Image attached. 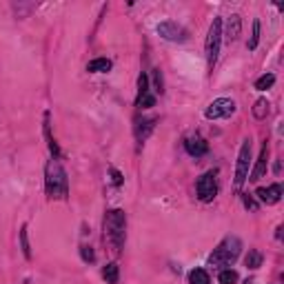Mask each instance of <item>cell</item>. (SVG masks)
<instances>
[{"mask_svg": "<svg viewBox=\"0 0 284 284\" xmlns=\"http://www.w3.org/2000/svg\"><path fill=\"white\" fill-rule=\"evenodd\" d=\"M156 29L164 40H169V43H184V40L189 38L187 29H184L182 25L173 23V20H164V23H160Z\"/></svg>", "mask_w": 284, "mask_h": 284, "instance_id": "cell-8", "label": "cell"}, {"mask_svg": "<svg viewBox=\"0 0 284 284\" xmlns=\"http://www.w3.org/2000/svg\"><path fill=\"white\" fill-rule=\"evenodd\" d=\"M273 85H275V76L273 74H264L262 78L255 80V89L257 91H266V89H271Z\"/></svg>", "mask_w": 284, "mask_h": 284, "instance_id": "cell-21", "label": "cell"}, {"mask_svg": "<svg viewBox=\"0 0 284 284\" xmlns=\"http://www.w3.org/2000/svg\"><path fill=\"white\" fill-rule=\"evenodd\" d=\"M45 189L51 200H67L69 195V178L58 160H49L45 169Z\"/></svg>", "mask_w": 284, "mask_h": 284, "instance_id": "cell-1", "label": "cell"}, {"mask_svg": "<svg viewBox=\"0 0 284 284\" xmlns=\"http://www.w3.org/2000/svg\"><path fill=\"white\" fill-rule=\"evenodd\" d=\"M80 255H82V260H85V262H94V260H96V255H94V251H91V246H80Z\"/></svg>", "mask_w": 284, "mask_h": 284, "instance_id": "cell-26", "label": "cell"}, {"mask_svg": "<svg viewBox=\"0 0 284 284\" xmlns=\"http://www.w3.org/2000/svg\"><path fill=\"white\" fill-rule=\"evenodd\" d=\"M260 43V20H253V29H251V38H249V49L253 51Z\"/></svg>", "mask_w": 284, "mask_h": 284, "instance_id": "cell-23", "label": "cell"}, {"mask_svg": "<svg viewBox=\"0 0 284 284\" xmlns=\"http://www.w3.org/2000/svg\"><path fill=\"white\" fill-rule=\"evenodd\" d=\"M218 171H206L198 178V184H195V191H198V198L202 202H211V200L218 195Z\"/></svg>", "mask_w": 284, "mask_h": 284, "instance_id": "cell-7", "label": "cell"}, {"mask_svg": "<svg viewBox=\"0 0 284 284\" xmlns=\"http://www.w3.org/2000/svg\"><path fill=\"white\" fill-rule=\"evenodd\" d=\"M189 284H211L209 273H206L204 268H193V271L189 273Z\"/></svg>", "mask_w": 284, "mask_h": 284, "instance_id": "cell-20", "label": "cell"}, {"mask_svg": "<svg viewBox=\"0 0 284 284\" xmlns=\"http://www.w3.org/2000/svg\"><path fill=\"white\" fill-rule=\"evenodd\" d=\"M136 107H140V109H151V107H156V96L151 94V87H149V76L147 74H140V78H138Z\"/></svg>", "mask_w": 284, "mask_h": 284, "instance_id": "cell-9", "label": "cell"}, {"mask_svg": "<svg viewBox=\"0 0 284 284\" xmlns=\"http://www.w3.org/2000/svg\"><path fill=\"white\" fill-rule=\"evenodd\" d=\"M111 180H113V184H116V187H120V184H122V175H120V171L111 169Z\"/></svg>", "mask_w": 284, "mask_h": 284, "instance_id": "cell-28", "label": "cell"}, {"mask_svg": "<svg viewBox=\"0 0 284 284\" xmlns=\"http://www.w3.org/2000/svg\"><path fill=\"white\" fill-rule=\"evenodd\" d=\"M242 251V242L235 235H226L224 240L218 244V249H213V253L209 255V264L213 266H229L240 257Z\"/></svg>", "mask_w": 284, "mask_h": 284, "instance_id": "cell-3", "label": "cell"}, {"mask_svg": "<svg viewBox=\"0 0 284 284\" xmlns=\"http://www.w3.org/2000/svg\"><path fill=\"white\" fill-rule=\"evenodd\" d=\"M127 237V213L122 209H109L105 215V240L111 244V249L120 253Z\"/></svg>", "mask_w": 284, "mask_h": 284, "instance_id": "cell-2", "label": "cell"}, {"mask_svg": "<svg viewBox=\"0 0 284 284\" xmlns=\"http://www.w3.org/2000/svg\"><path fill=\"white\" fill-rule=\"evenodd\" d=\"M249 169H251V140L246 138L240 147V153H237V164H235V180L233 187L235 191H240L244 187V182L249 180Z\"/></svg>", "mask_w": 284, "mask_h": 284, "instance_id": "cell-5", "label": "cell"}, {"mask_svg": "<svg viewBox=\"0 0 284 284\" xmlns=\"http://www.w3.org/2000/svg\"><path fill=\"white\" fill-rule=\"evenodd\" d=\"M268 100L266 98H260V100H255V105H253V116L257 118V120H264V118L268 116Z\"/></svg>", "mask_w": 284, "mask_h": 284, "instance_id": "cell-19", "label": "cell"}, {"mask_svg": "<svg viewBox=\"0 0 284 284\" xmlns=\"http://www.w3.org/2000/svg\"><path fill=\"white\" fill-rule=\"evenodd\" d=\"M220 284H235L237 282V273L233 271V268H224V271L218 275Z\"/></svg>", "mask_w": 284, "mask_h": 284, "instance_id": "cell-24", "label": "cell"}, {"mask_svg": "<svg viewBox=\"0 0 284 284\" xmlns=\"http://www.w3.org/2000/svg\"><path fill=\"white\" fill-rule=\"evenodd\" d=\"M109 69H111V60H107V58H96L87 65V71H91V74H105Z\"/></svg>", "mask_w": 284, "mask_h": 284, "instance_id": "cell-17", "label": "cell"}, {"mask_svg": "<svg viewBox=\"0 0 284 284\" xmlns=\"http://www.w3.org/2000/svg\"><path fill=\"white\" fill-rule=\"evenodd\" d=\"M153 127H156V118H136V127H133V131H136V140L144 142L149 136H151Z\"/></svg>", "mask_w": 284, "mask_h": 284, "instance_id": "cell-12", "label": "cell"}, {"mask_svg": "<svg viewBox=\"0 0 284 284\" xmlns=\"http://www.w3.org/2000/svg\"><path fill=\"white\" fill-rule=\"evenodd\" d=\"M255 195L260 198V202H264V204H275V202H280V198H282V187H280V184L260 187V189L255 191Z\"/></svg>", "mask_w": 284, "mask_h": 284, "instance_id": "cell-11", "label": "cell"}, {"mask_svg": "<svg viewBox=\"0 0 284 284\" xmlns=\"http://www.w3.org/2000/svg\"><path fill=\"white\" fill-rule=\"evenodd\" d=\"M235 109L237 107L231 98H215V100L204 109V118L206 120H222V118L233 116Z\"/></svg>", "mask_w": 284, "mask_h": 284, "instance_id": "cell-6", "label": "cell"}, {"mask_svg": "<svg viewBox=\"0 0 284 284\" xmlns=\"http://www.w3.org/2000/svg\"><path fill=\"white\" fill-rule=\"evenodd\" d=\"M244 206H246V209H251V211H255V209H257V204H255V200H253V198H251V195H249V193H246V195H244Z\"/></svg>", "mask_w": 284, "mask_h": 284, "instance_id": "cell-27", "label": "cell"}, {"mask_svg": "<svg viewBox=\"0 0 284 284\" xmlns=\"http://www.w3.org/2000/svg\"><path fill=\"white\" fill-rule=\"evenodd\" d=\"M222 36H224L222 34V18H213L209 27V36H206V67H209V71H213L215 63H218Z\"/></svg>", "mask_w": 284, "mask_h": 284, "instance_id": "cell-4", "label": "cell"}, {"mask_svg": "<svg viewBox=\"0 0 284 284\" xmlns=\"http://www.w3.org/2000/svg\"><path fill=\"white\" fill-rule=\"evenodd\" d=\"M266 164H268V144L264 142V144H262L260 158H257V162H255V169H253L251 175H249V180H251V182H257V180H260L262 175L266 173Z\"/></svg>", "mask_w": 284, "mask_h": 284, "instance_id": "cell-13", "label": "cell"}, {"mask_svg": "<svg viewBox=\"0 0 284 284\" xmlns=\"http://www.w3.org/2000/svg\"><path fill=\"white\" fill-rule=\"evenodd\" d=\"M20 246H23V253L25 257H32V246H29V233H27V224H23V229H20Z\"/></svg>", "mask_w": 284, "mask_h": 284, "instance_id": "cell-22", "label": "cell"}, {"mask_svg": "<svg viewBox=\"0 0 284 284\" xmlns=\"http://www.w3.org/2000/svg\"><path fill=\"white\" fill-rule=\"evenodd\" d=\"M244 264L246 268H260L262 266V253L257 251V249H249V253H246V257H244Z\"/></svg>", "mask_w": 284, "mask_h": 284, "instance_id": "cell-18", "label": "cell"}, {"mask_svg": "<svg viewBox=\"0 0 284 284\" xmlns=\"http://www.w3.org/2000/svg\"><path fill=\"white\" fill-rule=\"evenodd\" d=\"M45 138H47V144H49V151H51V156H54V160H58V158H60V147H58V142L54 140V136H51L49 113H45Z\"/></svg>", "mask_w": 284, "mask_h": 284, "instance_id": "cell-15", "label": "cell"}, {"mask_svg": "<svg viewBox=\"0 0 284 284\" xmlns=\"http://www.w3.org/2000/svg\"><path fill=\"white\" fill-rule=\"evenodd\" d=\"M153 82H156V94H164V82L160 69H153Z\"/></svg>", "mask_w": 284, "mask_h": 284, "instance_id": "cell-25", "label": "cell"}, {"mask_svg": "<svg viewBox=\"0 0 284 284\" xmlns=\"http://www.w3.org/2000/svg\"><path fill=\"white\" fill-rule=\"evenodd\" d=\"M242 284H253V280H244V282H242Z\"/></svg>", "mask_w": 284, "mask_h": 284, "instance_id": "cell-29", "label": "cell"}, {"mask_svg": "<svg viewBox=\"0 0 284 284\" xmlns=\"http://www.w3.org/2000/svg\"><path fill=\"white\" fill-rule=\"evenodd\" d=\"M102 277L109 284H118V280H120V266L116 262H109V264L102 268Z\"/></svg>", "mask_w": 284, "mask_h": 284, "instance_id": "cell-16", "label": "cell"}, {"mask_svg": "<svg viewBox=\"0 0 284 284\" xmlns=\"http://www.w3.org/2000/svg\"><path fill=\"white\" fill-rule=\"evenodd\" d=\"M184 149H187L189 156L202 158V156H206V151H209V142H206L204 138H200V136H191V138L184 140Z\"/></svg>", "mask_w": 284, "mask_h": 284, "instance_id": "cell-10", "label": "cell"}, {"mask_svg": "<svg viewBox=\"0 0 284 284\" xmlns=\"http://www.w3.org/2000/svg\"><path fill=\"white\" fill-rule=\"evenodd\" d=\"M240 32H242V18L233 14V16H229L226 20V40L229 43H233V40L240 38Z\"/></svg>", "mask_w": 284, "mask_h": 284, "instance_id": "cell-14", "label": "cell"}]
</instances>
